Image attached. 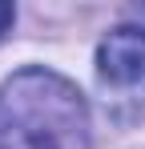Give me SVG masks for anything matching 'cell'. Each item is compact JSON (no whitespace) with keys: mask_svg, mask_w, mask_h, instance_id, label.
I'll list each match as a JSON object with an SVG mask.
<instances>
[{"mask_svg":"<svg viewBox=\"0 0 145 149\" xmlns=\"http://www.w3.org/2000/svg\"><path fill=\"white\" fill-rule=\"evenodd\" d=\"M0 149H89L85 97L56 73H16L0 89Z\"/></svg>","mask_w":145,"mask_h":149,"instance_id":"6da1fadb","label":"cell"},{"mask_svg":"<svg viewBox=\"0 0 145 149\" xmlns=\"http://www.w3.org/2000/svg\"><path fill=\"white\" fill-rule=\"evenodd\" d=\"M97 73L109 85H141L145 81V28H113L97 49Z\"/></svg>","mask_w":145,"mask_h":149,"instance_id":"7a4b0ae2","label":"cell"},{"mask_svg":"<svg viewBox=\"0 0 145 149\" xmlns=\"http://www.w3.org/2000/svg\"><path fill=\"white\" fill-rule=\"evenodd\" d=\"M12 20H16V12H12V4H4V0H0V40H4V32L12 28Z\"/></svg>","mask_w":145,"mask_h":149,"instance_id":"3957f363","label":"cell"}]
</instances>
